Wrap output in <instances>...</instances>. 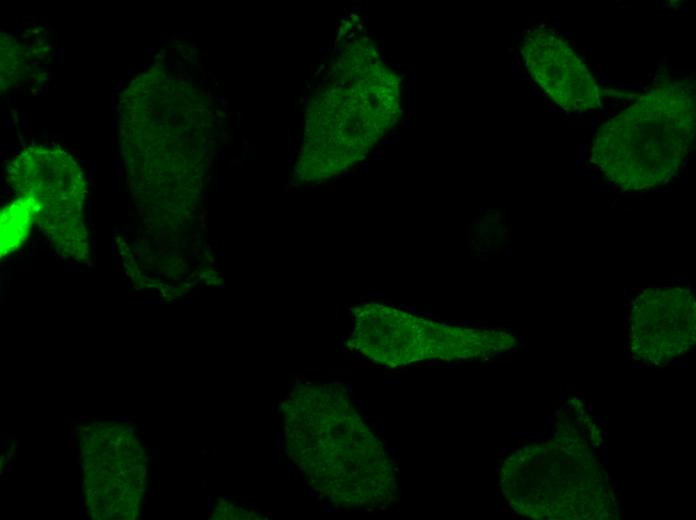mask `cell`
<instances>
[{
  "label": "cell",
  "instance_id": "obj_1",
  "mask_svg": "<svg viewBox=\"0 0 696 520\" xmlns=\"http://www.w3.org/2000/svg\"><path fill=\"white\" fill-rule=\"evenodd\" d=\"M695 128L694 88L663 83L597 129L591 160L622 190L654 189L679 172L694 148Z\"/></svg>",
  "mask_w": 696,
  "mask_h": 520
},
{
  "label": "cell",
  "instance_id": "obj_2",
  "mask_svg": "<svg viewBox=\"0 0 696 520\" xmlns=\"http://www.w3.org/2000/svg\"><path fill=\"white\" fill-rule=\"evenodd\" d=\"M288 451L310 447H333L294 460L315 479L318 488L333 499L348 502L371 500L375 492L374 464L364 427L341 405L327 404L321 390L304 388L285 403Z\"/></svg>",
  "mask_w": 696,
  "mask_h": 520
},
{
  "label": "cell",
  "instance_id": "obj_3",
  "mask_svg": "<svg viewBox=\"0 0 696 520\" xmlns=\"http://www.w3.org/2000/svg\"><path fill=\"white\" fill-rule=\"evenodd\" d=\"M7 174L19 197L30 201L35 222L58 253L87 260L86 182L73 157L57 146H30L13 158Z\"/></svg>",
  "mask_w": 696,
  "mask_h": 520
},
{
  "label": "cell",
  "instance_id": "obj_4",
  "mask_svg": "<svg viewBox=\"0 0 696 520\" xmlns=\"http://www.w3.org/2000/svg\"><path fill=\"white\" fill-rule=\"evenodd\" d=\"M522 54L533 80L567 112H586L601 104V89L587 64L556 32H530Z\"/></svg>",
  "mask_w": 696,
  "mask_h": 520
},
{
  "label": "cell",
  "instance_id": "obj_5",
  "mask_svg": "<svg viewBox=\"0 0 696 520\" xmlns=\"http://www.w3.org/2000/svg\"><path fill=\"white\" fill-rule=\"evenodd\" d=\"M693 318L690 290L671 287L644 291L633 311V349L658 359L680 352L691 340Z\"/></svg>",
  "mask_w": 696,
  "mask_h": 520
},
{
  "label": "cell",
  "instance_id": "obj_6",
  "mask_svg": "<svg viewBox=\"0 0 696 520\" xmlns=\"http://www.w3.org/2000/svg\"><path fill=\"white\" fill-rule=\"evenodd\" d=\"M35 215L30 201L18 197L1 214V256L16 250L26 239Z\"/></svg>",
  "mask_w": 696,
  "mask_h": 520
}]
</instances>
